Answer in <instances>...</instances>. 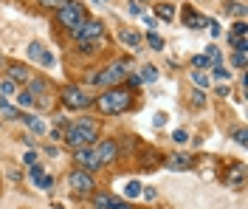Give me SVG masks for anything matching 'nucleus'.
<instances>
[{
  "instance_id": "obj_26",
  "label": "nucleus",
  "mask_w": 248,
  "mask_h": 209,
  "mask_svg": "<svg viewBox=\"0 0 248 209\" xmlns=\"http://www.w3.org/2000/svg\"><path fill=\"white\" fill-rule=\"evenodd\" d=\"M158 17H161V20H167V23H170L172 17H175V9H172L170 3H164V6H158Z\"/></svg>"
},
{
  "instance_id": "obj_45",
  "label": "nucleus",
  "mask_w": 248,
  "mask_h": 209,
  "mask_svg": "<svg viewBox=\"0 0 248 209\" xmlns=\"http://www.w3.org/2000/svg\"><path fill=\"white\" fill-rule=\"evenodd\" d=\"M23 161H26V164H37V156H34V153H26V159Z\"/></svg>"
},
{
  "instance_id": "obj_36",
  "label": "nucleus",
  "mask_w": 248,
  "mask_h": 209,
  "mask_svg": "<svg viewBox=\"0 0 248 209\" xmlns=\"http://www.w3.org/2000/svg\"><path fill=\"white\" fill-rule=\"evenodd\" d=\"M172 139H175L178 145H186V142H189V133H186V130H175V133H172Z\"/></svg>"
},
{
  "instance_id": "obj_31",
  "label": "nucleus",
  "mask_w": 248,
  "mask_h": 209,
  "mask_svg": "<svg viewBox=\"0 0 248 209\" xmlns=\"http://www.w3.org/2000/svg\"><path fill=\"white\" fill-rule=\"evenodd\" d=\"M141 190H144V187H141L139 181H130L127 190H124V195H127V198H136V195H141Z\"/></svg>"
},
{
  "instance_id": "obj_44",
  "label": "nucleus",
  "mask_w": 248,
  "mask_h": 209,
  "mask_svg": "<svg viewBox=\"0 0 248 209\" xmlns=\"http://www.w3.org/2000/svg\"><path fill=\"white\" fill-rule=\"evenodd\" d=\"M141 193H144V195H147V198H150V201H153V198H155V195H158V193H155V190H153V187H147V190H141Z\"/></svg>"
},
{
  "instance_id": "obj_12",
  "label": "nucleus",
  "mask_w": 248,
  "mask_h": 209,
  "mask_svg": "<svg viewBox=\"0 0 248 209\" xmlns=\"http://www.w3.org/2000/svg\"><path fill=\"white\" fill-rule=\"evenodd\" d=\"M243 178H246L243 164H234L232 170H229V176H226V184H229V187H243Z\"/></svg>"
},
{
  "instance_id": "obj_33",
  "label": "nucleus",
  "mask_w": 248,
  "mask_h": 209,
  "mask_svg": "<svg viewBox=\"0 0 248 209\" xmlns=\"http://www.w3.org/2000/svg\"><path fill=\"white\" fill-rule=\"evenodd\" d=\"M29 176H31V181H34V184H37V181H40V178L46 176V173H43V164H31Z\"/></svg>"
},
{
  "instance_id": "obj_38",
  "label": "nucleus",
  "mask_w": 248,
  "mask_h": 209,
  "mask_svg": "<svg viewBox=\"0 0 248 209\" xmlns=\"http://www.w3.org/2000/svg\"><path fill=\"white\" fill-rule=\"evenodd\" d=\"M108 209H133L127 201H116V198H110V207Z\"/></svg>"
},
{
  "instance_id": "obj_14",
  "label": "nucleus",
  "mask_w": 248,
  "mask_h": 209,
  "mask_svg": "<svg viewBox=\"0 0 248 209\" xmlns=\"http://www.w3.org/2000/svg\"><path fill=\"white\" fill-rule=\"evenodd\" d=\"M167 167H170V170H189V167H192V159H189V156H172Z\"/></svg>"
},
{
  "instance_id": "obj_40",
  "label": "nucleus",
  "mask_w": 248,
  "mask_h": 209,
  "mask_svg": "<svg viewBox=\"0 0 248 209\" xmlns=\"http://www.w3.org/2000/svg\"><path fill=\"white\" fill-rule=\"evenodd\" d=\"M192 105H195V108L203 105V91H195V94H192Z\"/></svg>"
},
{
  "instance_id": "obj_28",
  "label": "nucleus",
  "mask_w": 248,
  "mask_h": 209,
  "mask_svg": "<svg viewBox=\"0 0 248 209\" xmlns=\"http://www.w3.org/2000/svg\"><path fill=\"white\" fill-rule=\"evenodd\" d=\"M229 12L240 20H246V3H229Z\"/></svg>"
},
{
  "instance_id": "obj_3",
  "label": "nucleus",
  "mask_w": 248,
  "mask_h": 209,
  "mask_svg": "<svg viewBox=\"0 0 248 209\" xmlns=\"http://www.w3.org/2000/svg\"><path fill=\"white\" fill-rule=\"evenodd\" d=\"M57 20H60L68 32L77 29V26H82V23H85V9H82V3H71V0H68L60 12H57Z\"/></svg>"
},
{
  "instance_id": "obj_34",
  "label": "nucleus",
  "mask_w": 248,
  "mask_h": 209,
  "mask_svg": "<svg viewBox=\"0 0 248 209\" xmlns=\"http://www.w3.org/2000/svg\"><path fill=\"white\" fill-rule=\"evenodd\" d=\"M65 3H68V0H40V6H46V9H57V12H60Z\"/></svg>"
},
{
  "instance_id": "obj_4",
  "label": "nucleus",
  "mask_w": 248,
  "mask_h": 209,
  "mask_svg": "<svg viewBox=\"0 0 248 209\" xmlns=\"http://www.w3.org/2000/svg\"><path fill=\"white\" fill-rule=\"evenodd\" d=\"M102 32H105V26H102L99 20H85L82 26L71 29V37H74L77 43H82V46H91L93 40H99V37H102Z\"/></svg>"
},
{
  "instance_id": "obj_42",
  "label": "nucleus",
  "mask_w": 248,
  "mask_h": 209,
  "mask_svg": "<svg viewBox=\"0 0 248 209\" xmlns=\"http://www.w3.org/2000/svg\"><path fill=\"white\" fill-rule=\"evenodd\" d=\"M209 32H212V37H217V34H220V26H217L215 20H209Z\"/></svg>"
},
{
  "instance_id": "obj_21",
  "label": "nucleus",
  "mask_w": 248,
  "mask_h": 209,
  "mask_svg": "<svg viewBox=\"0 0 248 209\" xmlns=\"http://www.w3.org/2000/svg\"><path fill=\"white\" fill-rule=\"evenodd\" d=\"M15 94H17V85L6 77V80L0 82V96H15Z\"/></svg>"
},
{
  "instance_id": "obj_22",
  "label": "nucleus",
  "mask_w": 248,
  "mask_h": 209,
  "mask_svg": "<svg viewBox=\"0 0 248 209\" xmlns=\"http://www.w3.org/2000/svg\"><path fill=\"white\" fill-rule=\"evenodd\" d=\"M23 122H26V125H29V128L34 130V133H46V125H43V122H40L37 116H23Z\"/></svg>"
},
{
  "instance_id": "obj_27",
  "label": "nucleus",
  "mask_w": 248,
  "mask_h": 209,
  "mask_svg": "<svg viewBox=\"0 0 248 209\" xmlns=\"http://www.w3.org/2000/svg\"><path fill=\"white\" fill-rule=\"evenodd\" d=\"M232 139H234V142H237L240 147H246V145H248V133H246V128H237V130L232 133Z\"/></svg>"
},
{
  "instance_id": "obj_19",
  "label": "nucleus",
  "mask_w": 248,
  "mask_h": 209,
  "mask_svg": "<svg viewBox=\"0 0 248 209\" xmlns=\"http://www.w3.org/2000/svg\"><path fill=\"white\" fill-rule=\"evenodd\" d=\"M15 99H17V105H20V108H31V105L37 102V99H34V96L29 94V88H23L20 94H15Z\"/></svg>"
},
{
  "instance_id": "obj_29",
  "label": "nucleus",
  "mask_w": 248,
  "mask_h": 209,
  "mask_svg": "<svg viewBox=\"0 0 248 209\" xmlns=\"http://www.w3.org/2000/svg\"><path fill=\"white\" fill-rule=\"evenodd\" d=\"M232 63H234V68H246V63H248V54H246V51H234Z\"/></svg>"
},
{
  "instance_id": "obj_16",
  "label": "nucleus",
  "mask_w": 248,
  "mask_h": 209,
  "mask_svg": "<svg viewBox=\"0 0 248 209\" xmlns=\"http://www.w3.org/2000/svg\"><path fill=\"white\" fill-rule=\"evenodd\" d=\"M0 113H3L6 119H20V111H17L15 105H9L6 96H0Z\"/></svg>"
},
{
  "instance_id": "obj_2",
  "label": "nucleus",
  "mask_w": 248,
  "mask_h": 209,
  "mask_svg": "<svg viewBox=\"0 0 248 209\" xmlns=\"http://www.w3.org/2000/svg\"><path fill=\"white\" fill-rule=\"evenodd\" d=\"M130 102H133L130 91H122V88H108L102 96H96V105L102 113H124Z\"/></svg>"
},
{
  "instance_id": "obj_32",
  "label": "nucleus",
  "mask_w": 248,
  "mask_h": 209,
  "mask_svg": "<svg viewBox=\"0 0 248 209\" xmlns=\"http://www.w3.org/2000/svg\"><path fill=\"white\" fill-rule=\"evenodd\" d=\"M229 46H234L237 51H248V40L246 37H229Z\"/></svg>"
},
{
  "instance_id": "obj_43",
  "label": "nucleus",
  "mask_w": 248,
  "mask_h": 209,
  "mask_svg": "<svg viewBox=\"0 0 248 209\" xmlns=\"http://www.w3.org/2000/svg\"><path fill=\"white\" fill-rule=\"evenodd\" d=\"M127 6H130V15H141V6L136 3V0H133V3H127Z\"/></svg>"
},
{
  "instance_id": "obj_18",
  "label": "nucleus",
  "mask_w": 248,
  "mask_h": 209,
  "mask_svg": "<svg viewBox=\"0 0 248 209\" xmlns=\"http://www.w3.org/2000/svg\"><path fill=\"white\" fill-rule=\"evenodd\" d=\"M26 88H29V94H31V96H43V94L48 91V85H46L43 80H31L29 85H26Z\"/></svg>"
},
{
  "instance_id": "obj_30",
  "label": "nucleus",
  "mask_w": 248,
  "mask_h": 209,
  "mask_svg": "<svg viewBox=\"0 0 248 209\" xmlns=\"http://www.w3.org/2000/svg\"><path fill=\"white\" fill-rule=\"evenodd\" d=\"M147 43H150V48H155V51H161V48H164V40H161V37H158L155 32L147 34Z\"/></svg>"
},
{
  "instance_id": "obj_20",
  "label": "nucleus",
  "mask_w": 248,
  "mask_h": 209,
  "mask_svg": "<svg viewBox=\"0 0 248 209\" xmlns=\"http://www.w3.org/2000/svg\"><path fill=\"white\" fill-rule=\"evenodd\" d=\"M139 77H141V82H155L158 80V68H155V65H144Z\"/></svg>"
},
{
  "instance_id": "obj_9",
  "label": "nucleus",
  "mask_w": 248,
  "mask_h": 209,
  "mask_svg": "<svg viewBox=\"0 0 248 209\" xmlns=\"http://www.w3.org/2000/svg\"><path fill=\"white\" fill-rule=\"evenodd\" d=\"M26 54H29L34 63H40L43 68H51V65H54V54H51V51H48L43 43H29Z\"/></svg>"
},
{
  "instance_id": "obj_7",
  "label": "nucleus",
  "mask_w": 248,
  "mask_h": 209,
  "mask_svg": "<svg viewBox=\"0 0 248 209\" xmlns=\"http://www.w3.org/2000/svg\"><path fill=\"white\" fill-rule=\"evenodd\" d=\"M68 184H71V190L77 195H93V190H96V181H93V176L88 170H74L68 176Z\"/></svg>"
},
{
  "instance_id": "obj_46",
  "label": "nucleus",
  "mask_w": 248,
  "mask_h": 209,
  "mask_svg": "<svg viewBox=\"0 0 248 209\" xmlns=\"http://www.w3.org/2000/svg\"><path fill=\"white\" fill-rule=\"evenodd\" d=\"M54 209H62V207H54Z\"/></svg>"
},
{
  "instance_id": "obj_25",
  "label": "nucleus",
  "mask_w": 248,
  "mask_h": 209,
  "mask_svg": "<svg viewBox=\"0 0 248 209\" xmlns=\"http://www.w3.org/2000/svg\"><path fill=\"white\" fill-rule=\"evenodd\" d=\"M186 26H189V29H201V26H206V20L198 17V15H192V12H186Z\"/></svg>"
},
{
  "instance_id": "obj_39",
  "label": "nucleus",
  "mask_w": 248,
  "mask_h": 209,
  "mask_svg": "<svg viewBox=\"0 0 248 209\" xmlns=\"http://www.w3.org/2000/svg\"><path fill=\"white\" fill-rule=\"evenodd\" d=\"M167 119H170V116H167V113H155L153 125H155V128H164V125H167Z\"/></svg>"
},
{
  "instance_id": "obj_1",
  "label": "nucleus",
  "mask_w": 248,
  "mask_h": 209,
  "mask_svg": "<svg viewBox=\"0 0 248 209\" xmlns=\"http://www.w3.org/2000/svg\"><path fill=\"white\" fill-rule=\"evenodd\" d=\"M96 142V122L88 119V116H82L74 128L65 130V145L74 147V150H82V147H93Z\"/></svg>"
},
{
  "instance_id": "obj_10",
  "label": "nucleus",
  "mask_w": 248,
  "mask_h": 209,
  "mask_svg": "<svg viewBox=\"0 0 248 209\" xmlns=\"http://www.w3.org/2000/svg\"><path fill=\"white\" fill-rule=\"evenodd\" d=\"M96 153H99V161H102V167H105V164H108V161H113V159H116V153H119L116 139H105V142H99Z\"/></svg>"
},
{
  "instance_id": "obj_17",
  "label": "nucleus",
  "mask_w": 248,
  "mask_h": 209,
  "mask_svg": "<svg viewBox=\"0 0 248 209\" xmlns=\"http://www.w3.org/2000/svg\"><path fill=\"white\" fill-rule=\"evenodd\" d=\"M192 68H198V71H209V68H215V65H212V60H209L206 54H195V57H192Z\"/></svg>"
},
{
  "instance_id": "obj_23",
  "label": "nucleus",
  "mask_w": 248,
  "mask_h": 209,
  "mask_svg": "<svg viewBox=\"0 0 248 209\" xmlns=\"http://www.w3.org/2000/svg\"><path fill=\"white\" fill-rule=\"evenodd\" d=\"M108 207H110V195H105V193L93 195V209H108Z\"/></svg>"
},
{
  "instance_id": "obj_11",
  "label": "nucleus",
  "mask_w": 248,
  "mask_h": 209,
  "mask_svg": "<svg viewBox=\"0 0 248 209\" xmlns=\"http://www.w3.org/2000/svg\"><path fill=\"white\" fill-rule=\"evenodd\" d=\"M9 80L15 82H26V85H29L31 82V71L29 68H26V65H12V68H9Z\"/></svg>"
},
{
  "instance_id": "obj_37",
  "label": "nucleus",
  "mask_w": 248,
  "mask_h": 209,
  "mask_svg": "<svg viewBox=\"0 0 248 209\" xmlns=\"http://www.w3.org/2000/svg\"><path fill=\"white\" fill-rule=\"evenodd\" d=\"M37 187H40V190H51V187H54V178H51V176H43L40 181H37Z\"/></svg>"
},
{
  "instance_id": "obj_13",
  "label": "nucleus",
  "mask_w": 248,
  "mask_h": 209,
  "mask_svg": "<svg viewBox=\"0 0 248 209\" xmlns=\"http://www.w3.org/2000/svg\"><path fill=\"white\" fill-rule=\"evenodd\" d=\"M119 40H122L124 46H130V48H139V46H141V34L139 32H130V29L119 32Z\"/></svg>"
},
{
  "instance_id": "obj_5",
  "label": "nucleus",
  "mask_w": 248,
  "mask_h": 209,
  "mask_svg": "<svg viewBox=\"0 0 248 209\" xmlns=\"http://www.w3.org/2000/svg\"><path fill=\"white\" fill-rule=\"evenodd\" d=\"M62 102L71 108V111H85V108H91L93 105V96H88L82 88L77 85H65L62 88Z\"/></svg>"
},
{
  "instance_id": "obj_8",
  "label": "nucleus",
  "mask_w": 248,
  "mask_h": 209,
  "mask_svg": "<svg viewBox=\"0 0 248 209\" xmlns=\"http://www.w3.org/2000/svg\"><path fill=\"white\" fill-rule=\"evenodd\" d=\"M74 159H77V164H82V170H99V167H102L96 147H82V150H74Z\"/></svg>"
},
{
  "instance_id": "obj_35",
  "label": "nucleus",
  "mask_w": 248,
  "mask_h": 209,
  "mask_svg": "<svg viewBox=\"0 0 248 209\" xmlns=\"http://www.w3.org/2000/svg\"><path fill=\"white\" fill-rule=\"evenodd\" d=\"M212 74H215L217 80H232V74H229V71H226L223 65H215V71H212Z\"/></svg>"
},
{
  "instance_id": "obj_41",
  "label": "nucleus",
  "mask_w": 248,
  "mask_h": 209,
  "mask_svg": "<svg viewBox=\"0 0 248 209\" xmlns=\"http://www.w3.org/2000/svg\"><path fill=\"white\" fill-rule=\"evenodd\" d=\"M141 85H144L141 77H139V74H133V77H130V88H141Z\"/></svg>"
},
{
  "instance_id": "obj_15",
  "label": "nucleus",
  "mask_w": 248,
  "mask_h": 209,
  "mask_svg": "<svg viewBox=\"0 0 248 209\" xmlns=\"http://www.w3.org/2000/svg\"><path fill=\"white\" fill-rule=\"evenodd\" d=\"M189 77H192V82L198 85V91H206V88H209V74H206V71H198V68H195Z\"/></svg>"
},
{
  "instance_id": "obj_6",
  "label": "nucleus",
  "mask_w": 248,
  "mask_h": 209,
  "mask_svg": "<svg viewBox=\"0 0 248 209\" xmlns=\"http://www.w3.org/2000/svg\"><path fill=\"white\" fill-rule=\"evenodd\" d=\"M127 68H130V63H127V60H116L113 65H108V68L99 74V85H108V88L119 85V82L127 77Z\"/></svg>"
},
{
  "instance_id": "obj_24",
  "label": "nucleus",
  "mask_w": 248,
  "mask_h": 209,
  "mask_svg": "<svg viewBox=\"0 0 248 209\" xmlns=\"http://www.w3.org/2000/svg\"><path fill=\"white\" fill-rule=\"evenodd\" d=\"M246 32H248L246 20H237V23L232 26V32H229V37H246Z\"/></svg>"
}]
</instances>
